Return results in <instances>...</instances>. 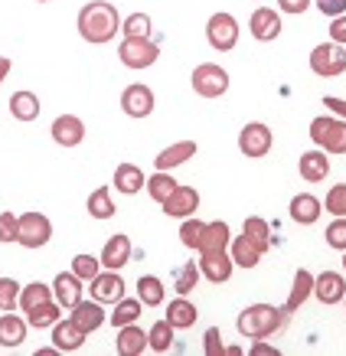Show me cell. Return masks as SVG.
<instances>
[{
	"instance_id": "cell-34",
	"label": "cell",
	"mask_w": 346,
	"mask_h": 356,
	"mask_svg": "<svg viewBox=\"0 0 346 356\" xmlns=\"http://www.w3.org/2000/svg\"><path fill=\"white\" fill-rule=\"evenodd\" d=\"M141 298H121L115 304V311L108 314V324L115 327H124V324H138V317H141Z\"/></svg>"
},
{
	"instance_id": "cell-25",
	"label": "cell",
	"mask_w": 346,
	"mask_h": 356,
	"mask_svg": "<svg viewBox=\"0 0 346 356\" xmlns=\"http://www.w3.org/2000/svg\"><path fill=\"white\" fill-rule=\"evenodd\" d=\"M229 255H232V261H236L238 268H255L265 252H261V248L255 245L245 232H242V236H236L232 242H229Z\"/></svg>"
},
{
	"instance_id": "cell-6",
	"label": "cell",
	"mask_w": 346,
	"mask_h": 356,
	"mask_svg": "<svg viewBox=\"0 0 346 356\" xmlns=\"http://www.w3.org/2000/svg\"><path fill=\"white\" fill-rule=\"evenodd\" d=\"M206 40L216 53H229L238 46V23L232 13H213L206 23Z\"/></svg>"
},
{
	"instance_id": "cell-39",
	"label": "cell",
	"mask_w": 346,
	"mask_h": 356,
	"mask_svg": "<svg viewBox=\"0 0 346 356\" xmlns=\"http://www.w3.org/2000/svg\"><path fill=\"white\" fill-rule=\"evenodd\" d=\"M173 343V327L167 324V317L163 321H157V324L147 330V346H151L154 353H167Z\"/></svg>"
},
{
	"instance_id": "cell-49",
	"label": "cell",
	"mask_w": 346,
	"mask_h": 356,
	"mask_svg": "<svg viewBox=\"0 0 346 356\" xmlns=\"http://www.w3.org/2000/svg\"><path fill=\"white\" fill-rule=\"evenodd\" d=\"M314 7L324 13V17L333 20V17H343L346 13V0H314Z\"/></svg>"
},
{
	"instance_id": "cell-31",
	"label": "cell",
	"mask_w": 346,
	"mask_h": 356,
	"mask_svg": "<svg viewBox=\"0 0 346 356\" xmlns=\"http://www.w3.org/2000/svg\"><path fill=\"white\" fill-rule=\"evenodd\" d=\"M53 301V284H43V281H33V284H23L20 288V311H33L40 304Z\"/></svg>"
},
{
	"instance_id": "cell-10",
	"label": "cell",
	"mask_w": 346,
	"mask_h": 356,
	"mask_svg": "<svg viewBox=\"0 0 346 356\" xmlns=\"http://www.w3.org/2000/svg\"><path fill=\"white\" fill-rule=\"evenodd\" d=\"M232 268H236V261L229 255L226 248H209V252H199V271H203L206 281H213V284H226L232 278Z\"/></svg>"
},
{
	"instance_id": "cell-47",
	"label": "cell",
	"mask_w": 346,
	"mask_h": 356,
	"mask_svg": "<svg viewBox=\"0 0 346 356\" xmlns=\"http://www.w3.org/2000/svg\"><path fill=\"white\" fill-rule=\"evenodd\" d=\"M20 216L17 213H0V242H17Z\"/></svg>"
},
{
	"instance_id": "cell-44",
	"label": "cell",
	"mask_w": 346,
	"mask_h": 356,
	"mask_svg": "<svg viewBox=\"0 0 346 356\" xmlns=\"http://www.w3.org/2000/svg\"><path fill=\"white\" fill-rule=\"evenodd\" d=\"M324 209L330 216H343L346 219V184H336L330 186V193L324 200Z\"/></svg>"
},
{
	"instance_id": "cell-8",
	"label": "cell",
	"mask_w": 346,
	"mask_h": 356,
	"mask_svg": "<svg viewBox=\"0 0 346 356\" xmlns=\"http://www.w3.org/2000/svg\"><path fill=\"white\" fill-rule=\"evenodd\" d=\"M271 144H274V134H271V128L261 124V121H249L245 128L238 131V151H242V157L258 161V157H265V154L271 151Z\"/></svg>"
},
{
	"instance_id": "cell-9",
	"label": "cell",
	"mask_w": 346,
	"mask_h": 356,
	"mask_svg": "<svg viewBox=\"0 0 346 356\" xmlns=\"http://www.w3.org/2000/svg\"><path fill=\"white\" fill-rule=\"evenodd\" d=\"M118 59H121V65L141 72V69H147V65H154L160 59V49H157V43H151V40H128V36H124L118 46Z\"/></svg>"
},
{
	"instance_id": "cell-30",
	"label": "cell",
	"mask_w": 346,
	"mask_h": 356,
	"mask_svg": "<svg viewBox=\"0 0 346 356\" xmlns=\"http://www.w3.org/2000/svg\"><path fill=\"white\" fill-rule=\"evenodd\" d=\"M10 115L17 121H36L40 118V98H36V92H13L10 95Z\"/></svg>"
},
{
	"instance_id": "cell-3",
	"label": "cell",
	"mask_w": 346,
	"mask_h": 356,
	"mask_svg": "<svg viewBox=\"0 0 346 356\" xmlns=\"http://www.w3.org/2000/svg\"><path fill=\"white\" fill-rule=\"evenodd\" d=\"M311 140L324 154H346V121L336 115H320L311 121Z\"/></svg>"
},
{
	"instance_id": "cell-16",
	"label": "cell",
	"mask_w": 346,
	"mask_h": 356,
	"mask_svg": "<svg viewBox=\"0 0 346 356\" xmlns=\"http://www.w3.org/2000/svg\"><path fill=\"white\" fill-rule=\"evenodd\" d=\"M131 252H134V245H131V236H124V232H115V236L105 242V248H101V268L121 271L131 261Z\"/></svg>"
},
{
	"instance_id": "cell-2",
	"label": "cell",
	"mask_w": 346,
	"mask_h": 356,
	"mask_svg": "<svg viewBox=\"0 0 346 356\" xmlns=\"http://www.w3.org/2000/svg\"><path fill=\"white\" fill-rule=\"evenodd\" d=\"M284 324H288V314L281 307H274V304H252V307L238 314L236 321L238 334L245 340H265V337L278 334Z\"/></svg>"
},
{
	"instance_id": "cell-14",
	"label": "cell",
	"mask_w": 346,
	"mask_h": 356,
	"mask_svg": "<svg viewBox=\"0 0 346 356\" xmlns=\"http://www.w3.org/2000/svg\"><path fill=\"white\" fill-rule=\"evenodd\" d=\"M49 134H53V140L59 147H79L85 140V121L79 118V115H59L53 121Z\"/></svg>"
},
{
	"instance_id": "cell-48",
	"label": "cell",
	"mask_w": 346,
	"mask_h": 356,
	"mask_svg": "<svg viewBox=\"0 0 346 356\" xmlns=\"http://www.w3.org/2000/svg\"><path fill=\"white\" fill-rule=\"evenodd\" d=\"M203 350H206V356H226V343H222V337H219V327H209V330H206Z\"/></svg>"
},
{
	"instance_id": "cell-51",
	"label": "cell",
	"mask_w": 346,
	"mask_h": 356,
	"mask_svg": "<svg viewBox=\"0 0 346 356\" xmlns=\"http://www.w3.org/2000/svg\"><path fill=\"white\" fill-rule=\"evenodd\" d=\"M330 40L346 46V13L343 17H333V23H330Z\"/></svg>"
},
{
	"instance_id": "cell-46",
	"label": "cell",
	"mask_w": 346,
	"mask_h": 356,
	"mask_svg": "<svg viewBox=\"0 0 346 356\" xmlns=\"http://www.w3.org/2000/svg\"><path fill=\"white\" fill-rule=\"evenodd\" d=\"M324 238H327V245H330V248H336V252H346V219L336 216L333 222L327 226Z\"/></svg>"
},
{
	"instance_id": "cell-23",
	"label": "cell",
	"mask_w": 346,
	"mask_h": 356,
	"mask_svg": "<svg viewBox=\"0 0 346 356\" xmlns=\"http://www.w3.org/2000/svg\"><path fill=\"white\" fill-rule=\"evenodd\" d=\"M85 337L88 334H82L72 321H63V317H59V321L53 324V346L59 350V353H76L79 346L85 343Z\"/></svg>"
},
{
	"instance_id": "cell-28",
	"label": "cell",
	"mask_w": 346,
	"mask_h": 356,
	"mask_svg": "<svg viewBox=\"0 0 346 356\" xmlns=\"http://www.w3.org/2000/svg\"><path fill=\"white\" fill-rule=\"evenodd\" d=\"M115 350H118L121 356H141L144 350H147V334L134 324L118 327V343H115Z\"/></svg>"
},
{
	"instance_id": "cell-26",
	"label": "cell",
	"mask_w": 346,
	"mask_h": 356,
	"mask_svg": "<svg viewBox=\"0 0 346 356\" xmlns=\"http://www.w3.org/2000/svg\"><path fill=\"white\" fill-rule=\"evenodd\" d=\"M26 330H30V324H26L23 317H17V314H3V317H0V346H7V350L23 346Z\"/></svg>"
},
{
	"instance_id": "cell-18",
	"label": "cell",
	"mask_w": 346,
	"mask_h": 356,
	"mask_svg": "<svg viewBox=\"0 0 346 356\" xmlns=\"http://www.w3.org/2000/svg\"><path fill=\"white\" fill-rule=\"evenodd\" d=\"M346 294V281L340 271H320V275H314V298L320 304H340Z\"/></svg>"
},
{
	"instance_id": "cell-21",
	"label": "cell",
	"mask_w": 346,
	"mask_h": 356,
	"mask_svg": "<svg viewBox=\"0 0 346 356\" xmlns=\"http://www.w3.org/2000/svg\"><path fill=\"white\" fill-rule=\"evenodd\" d=\"M297 170H301V177L307 180V184H324L327 177H330V154H324L320 147H317V151L301 154Z\"/></svg>"
},
{
	"instance_id": "cell-27",
	"label": "cell",
	"mask_w": 346,
	"mask_h": 356,
	"mask_svg": "<svg viewBox=\"0 0 346 356\" xmlns=\"http://www.w3.org/2000/svg\"><path fill=\"white\" fill-rule=\"evenodd\" d=\"M144 186H147V177H144L141 167H134V163H121L118 170H115V190L124 196H134L141 193Z\"/></svg>"
},
{
	"instance_id": "cell-32",
	"label": "cell",
	"mask_w": 346,
	"mask_h": 356,
	"mask_svg": "<svg viewBox=\"0 0 346 356\" xmlns=\"http://www.w3.org/2000/svg\"><path fill=\"white\" fill-rule=\"evenodd\" d=\"M63 317V307H59V301H46L40 304V307H33V311H26V324L36 327V330H43V327H49L53 330V324Z\"/></svg>"
},
{
	"instance_id": "cell-56",
	"label": "cell",
	"mask_w": 346,
	"mask_h": 356,
	"mask_svg": "<svg viewBox=\"0 0 346 356\" xmlns=\"http://www.w3.org/2000/svg\"><path fill=\"white\" fill-rule=\"evenodd\" d=\"M36 3H49V0H36Z\"/></svg>"
},
{
	"instance_id": "cell-54",
	"label": "cell",
	"mask_w": 346,
	"mask_h": 356,
	"mask_svg": "<svg viewBox=\"0 0 346 356\" xmlns=\"http://www.w3.org/2000/svg\"><path fill=\"white\" fill-rule=\"evenodd\" d=\"M10 59H7V56H0V86H3V79L10 76Z\"/></svg>"
},
{
	"instance_id": "cell-55",
	"label": "cell",
	"mask_w": 346,
	"mask_h": 356,
	"mask_svg": "<svg viewBox=\"0 0 346 356\" xmlns=\"http://www.w3.org/2000/svg\"><path fill=\"white\" fill-rule=\"evenodd\" d=\"M343 271H346V252H343Z\"/></svg>"
},
{
	"instance_id": "cell-15",
	"label": "cell",
	"mask_w": 346,
	"mask_h": 356,
	"mask_svg": "<svg viewBox=\"0 0 346 356\" xmlns=\"http://www.w3.org/2000/svg\"><path fill=\"white\" fill-rule=\"evenodd\" d=\"M69 321H72L82 334H95L98 327L108 321V314L101 311V304L92 298V301H79L76 307H69Z\"/></svg>"
},
{
	"instance_id": "cell-33",
	"label": "cell",
	"mask_w": 346,
	"mask_h": 356,
	"mask_svg": "<svg viewBox=\"0 0 346 356\" xmlns=\"http://www.w3.org/2000/svg\"><path fill=\"white\" fill-rule=\"evenodd\" d=\"M138 298H141V304H147V307H160L163 298H167L163 281L157 278V275H141V278H138Z\"/></svg>"
},
{
	"instance_id": "cell-53",
	"label": "cell",
	"mask_w": 346,
	"mask_h": 356,
	"mask_svg": "<svg viewBox=\"0 0 346 356\" xmlns=\"http://www.w3.org/2000/svg\"><path fill=\"white\" fill-rule=\"evenodd\" d=\"M252 353H255V356H278V346H271V343H265V340H258V343L252 346Z\"/></svg>"
},
{
	"instance_id": "cell-7",
	"label": "cell",
	"mask_w": 346,
	"mask_h": 356,
	"mask_svg": "<svg viewBox=\"0 0 346 356\" xmlns=\"http://www.w3.org/2000/svg\"><path fill=\"white\" fill-rule=\"evenodd\" d=\"M49 238H53V222H49L43 213H36V209L23 213L20 229H17V242H20L23 248H43Z\"/></svg>"
},
{
	"instance_id": "cell-13",
	"label": "cell",
	"mask_w": 346,
	"mask_h": 356,
	"mask_svg": "<svg viewBox=\"0 0 346 356\" xmlns=\"http://www.w3.org/2000/svg\"><path fill=\"white\" fill-rule=\"evenodd\" d=\"M249 30H252V36H255L258 43H271V40H278V36H281V13L271 10V7H258V10H252Z\"/></svg>"
},
{
	"instance_id": "cell-24",
	"label": "cell",
	"mask_w": 346,
	"mask_h": 356,
	"mask_svg": "<svg viewBox=\"0 0 346 356\" xmlns=\"http://www.w3.org/2000/svg\"><path fill=\"white\" fill-rule=\"evenodd\" d=\"M320 213H324V203L314 193H297L291 200V219L297 226H314L320 219Z\"/></svg>"
},
{
	"instance_id": "cell-4",
	"label": "cell",
	"mask_w": 346,
	"mask_h": 356,
	"mask_svg": "<svg viewBox=\"0 0 346 356\" xmlns=\"http://www.w3.org/2000/svg\"><path fill=\"white\" fill-rule=\"evenodd\" d=\"M190 82H193V92L199 98H222L229 92V72L216 63H199Z\"/></svg>"
},
{
	"instance_id": "cell-41",
	"label": "cell",
	"mask_w": 346,
	"mask_h": 356,
	"mask_svg": "<svg viewBox=\"0 0 346 356\" xmlns=\"http://www.w3.org/2000/svg\"><path fill=\"white\" fill-rule=\"evenodd\" d=\"M199 284V261H186L183 268L176 271V278H173V288L180 294H190Z\"/></svg>"
},
{
	"instance_id": "cell-50",
	"label": "cell",
	"mask_w": 346,
	"mask_h": 356,
	"mask_svg": "<svg viewBox=\"0 0 346 356\" xmlns=\"http://www.w3.org/2000/svg\"><path fill=\"white\" fill-rule=\"evenodd\" d=\"M311 3H314V0H278V10L297 17V13H304L307 7H311Z\"/></svg>"
},
{
	"instance_id": "cell-22",
	"label": "cell",
	"mask_w": 346,
	"mask_h": 356,
	"mask_svg": "<svg viewBox=\"0 0 346 356\" xmlns=\"http://www.w3.org/2000/svg\"><path fill=\"white\" fill-rule=\"evenodd\" d=\"M311 294H314V275H311V271H307V268H297V271H294L291 294H288V301H284V307H281V311L288 314V317H291L294 311H301V307H304V301H307Z\"/></svg>"
},
{
	"instance_id": "cell-42",
	"label": "cell",
	"mask_w": 346,
	"mask_h": 356,
	"mask_svg": "<svg viewBox=\"0 0 346 356\" xmlns=\"http://www.w3.org/2000/svg\"><path fill=\"white\" fill-rule=\"evenodd\" d=\"M203 232H206V222H199V219H193V216H186L183 226H180V242H183L186 248H196V252H199Z\"/></svg>"
},
{
	"instance_id": "cell-43",
	"label": "cell",
	"mask_w": 346,
	"mask_h": 356,
	"mask_svg": "<svg viewBox=\"0 0 346 356\" xmlns=\"http://www.w3.org/2000/svg\"><path fill=\"white\" fill-rule=\"evenodd\" d=\"M20 288L13 278H0V311H13L20 307Z\"/></svg>"
},
{
	"instance_id": "cell-20",
	"label": "cell",
	"mask_w": 346,
	"mask_h": 356,
	"mask_svg": "<svg viewBox=\"0 0 346 356\" xmlns=\"http://www.w3.org/2000/svg\"><path fill=\"white\" fill-rule=\"evenodd\" d=\"M196 151H199L196 140H176V144L163 147V151L154 157V167H157V170H173V167L186 163L190 157H196Z\"/></svg>"
},
{
	"instance_id": "cell-36",
	"label": "cell",
	"mask_w": 346,
	"mask_h": 356,
	"mask_svg": "<svg viewBox=\"0 0 346 356\" xmlns=\"http://www.w3.org/2000/svg\"><path fill=\"white\" fill-rule=\"evenodd\" d=\"M176 186H180V184L173 180L170 170H157L154 177H147V196H151L154 203H160V206H163V200L176 190Z\"/></svg>"
},
{
	"instance_id": "cell-57",
	"label": "cell",
	"mask_w": 346,
	"mask_h": 356,
	"mask_svg": "<svg viewBox=\"0 0 346 356\" xmlns=\"http://www.w3.org/2000/svg\"><path fill=\"white\" fill-rule=\"evenodd\" d=\"M343 304H346V294H343Z\"/></svg>"
},
{
	"instance_id": "cell-17",
	"label": "cell",
	"mask_w": 346,
	"mask_h": 356,
	"mask_svg": "<svg viewBox=\"0 0 346 356\" xmlns=\"http://www.w3.org/2000/svg\"><path fill=\"white\" fill-rule=\"evenodd\" d=\"M196 209H199V193H196L193 186H176L167 200H163V213L173 219H186V216H193Z\"/></svg>"
},
{
	"instance_id": "cell-40",
	"label": "cell",
	"mask_w": 346,
	"mask_h": 356,
	"mask_svg": "<svg viewBox=\"0 0 346 356\" xmlns=\"http://www.w3.org/2000/svg\"><path fill=\"white\" fill-rule=\"evenodd\" d=\"M151 17L147 13H131L128 20L121 23V33L128 36V40H151Z\"/></svg>"
},
{
	"instance_id": "cell-38",
	"label": "cell",
	"mask_w": 346,
	"mask_h": 356,
	"mask_svg": "<svg viewBox=\"0 0 346 356\" xmlns=\"http://www.w3.org/2000/svg\"><path fill=\"white\" fill-rule=\"evenodd\" d=\"M242 232L255 242V245L261 248V252H268V245H271V226L265 222L261 216H249L245 222H242Z\"/></svg>"
},
{
	"instance_id": "cell-45",
	"label": "cell",
	"mask_w": 346,
	"mask_h": 356,
	"mask_svg": "<svg viewBox=\"0 0 346 356\" xmlns=\"http://www.w3.org/2000/svg\"><path fill=\"white\" fill-rule=\"evenodd\" d=\"M72 271H76L82 281H92L101 271V259H95V255H76L72 259Z\"/></svg>"
},
{
	"instance_id": "cell-11",
	"label": "cell",
	"mask_w": 346,
	"mask_h": 356,
	"mask_svg": "<svg viewBox=\"0 0 346 356\" xmlns=\"http://www.w3.org/2000/svg\"><path fill=\"white\" fill-rule=\"evenodd\" d=\"M88 291L95 298L98 304H118L124 298V278H121L118 271H98L95 278L88 281Z\"/></svg>"
},
{
	"instance_id": "cell-35",
	"label": "cell",
	"mask_w": 346,
	"mask_h": 356,
	"mask_svg": "<svg viewBox=\"0 0 346 356\" xmlns=\"http://www.w3.org/2000/svg\"><path fill=\"white\" fill-rule=\"evenodd\" d=\"M232 242V232H229V222L216 219V222H206L203 242H199V252H209V248H229Z\"/></svg>"
},
{
	"instance_id": "cell-29",
	"label": "cell",
	"mask_w": 346,
	"mask_h": 356,
	"mask_svg": "<svg viewBox=\"0 0 346 356\" xmlns=\"http://www.w3.org/2000/svg\"><path fill=\"white\" fill-rule=\"evenodd\" d=\"M196 304L193 301H186V294H180L176 301L167 304V324L173 327V330H186V327H193L196 324Z\"/></svg>"
},
{
	"instance_id": "cell-37",
	"label": "cell",
	"mask_w": 346,
	"mask_h": 356,
	"mask_svg": "<svg viewBox=\"0 0 346 356\" xmlns=\"http://www.w3.org/2000/svg\"><path fill=\"white\" fill-rule=\"evenodd\" d=\"M88 216L92 219H111L115 216V203H111L108 186H98L95 193L88 196Z\"/></svg>"
},
{
	"instance_id": "cell-19",
	"label": "cell",
	"mask_w": 346,
	"mask_h": 356,
	"mask_svg": "<svg viewBox=\"0 0 346 356\" xmlns=\"http://www.w3.org/2000/svg\"><path fill=\"white\" fill-rule=\"evenodd\" d=\"M53 298L59 301L63 311L76 307V304L82 301V278H79L76 271H59L53 278Z\"/></svg>"
},
{
	"instance_id": "cell-12",
	"label": "cell",
	"mask_w": 346,
	"mask_h": 356,
	"mask_svg": "<svg viewBox=\"0 0 346 356\" xmlns=\"http://www.w3.org/2000/svg\"><path fill=\"white\" fill-rule=\"evenodd\" d=\"M154 92L147 86H141V82H134V86H128L124 92H121V111L128 115V118H147L154 111Z\"/></svg>"
},
{
	"instance_id": "cell-1",
	"label": "cell",
	"mask_w": 346,
	"mask_h": 356,
	"mask_svg": "<svg viewBox=\"0 0 346 356\" xmlns=\"http://www.w3.org/2000/svg\"><path fill=\"white\" fill-rule=\"evenodd\" d=\"M121 30V17L108 0H92L79 10V36L92 46L111 43Z\"/></svg>"
},
{
	"instance_id": "cell-52",
	"label": "cell",
	"mask_w": 346,
	"mask_h": 356,
	"mask_svg": "<svg viewBox=\"0 0 346 356\" xmlns=\"http://www.w3.org/2000/svg\"><path fill=\"white\" fill-rule=\"evenodd\" d=\"M324 105L330 108V115H336V118H343V121H346V102H343V98L327 95V98H324Z\"/></svg>"
},
{
	"instance_id": "cell-5",
	"label": "cell",
	"mask_w": 346,
	"mask_h": 356,
	"mask_svg": "<svg viewBox=\"0 0 346 356\" xmlns=\"http://www.w3.org/2000/svg\"><path fill=\"white\" fill-rule=\"evenodd\" d=\"M311 72L320 79H336L346 72V49L340 43H320L311 49Z\"/></svg>"
}]
</instances>
